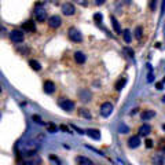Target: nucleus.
Here are the masks:
<instances>
[{"label":"nucleus","instance_id":"4468645a","mask_svg":"<svg viewBox=\"0 0 165 165\" xmlns=\"http://www.w3.org/2000/svg\"><path fill=\"white\" fill-rule=\"evenodd\" d=\"M150 132H151V127L147 125V124H143V125L139 128V135L140 136H147Z\"/></svg>","mask_w":165,"mask_h":165},{"label":"nucleus","instance_id":"7ed1b4c3","mask_svg":"<svg viewBox=\"0 0 165 165\" xmlns=\"http://www.w3.org/2000/svg\"><path fill=\"white\" fill-rule=\"evenodd\" d=\"M10 38L14 43H22L24 41V33H22V30L14 29L10 32Z\"/></svg>","mask_w":165,"mask_h":165},{"label":"nucleus","instance_id":"f03ea898","mask_svg":"<svg viewBox=\"0 0 165 165\" xmlns=\"http://www.w3.org/2000/svg\"><path fill=\"white\" fill-rule=\"evenodd\" d=\"M68 36H69V38H70L72 41H74V43H80V41L82 40V35L80 33V30L76 29V28H70Z\"/></svg>","mask_w":165,"mask_h":165},{"label":"nucleus","instance_id":"393cba45","mask_svg":"<svg viewBox=\"0 0 165 165\" xmlns=\"http://www.w3.org/2000/svg\"><path fill=\"white\" fill-rule=\"evenodd\" d=\"M146 147H148V148L153 147V140H150V139L146 140Z\"/></svg>","mask_w":165,"mask_h":165},{"label":"nucleus","instance_id":"cd10ccee","mask_svg":"<svg viewBox=\"0 0 165 165\" xmlns=\"http://www.w3.org/2000/svg\"><path fill=\"white\" fill-rule=\"evenodd\" d=\"M21 165H35V164H33V161H24Z\"/></svg>","mask_w":165,"mask_h":165},{"label":"nucleus","instance_id":"a878e982","mask_svg":"<svg viewBox=\"0 0 165 165\" xmlns=\"http://www.w3.org/2000/svg\"><path fill=\"white\" fill-rule=\"evenodd\" d=\"M156 87H157V90H162V87H164V82H162V81L157 82V84H156Z\"/></svg>","mask_w":165,"mask_h":165},{"label":"nucleus","instance_id":"a211bd4d","mask_svg":"<svg viewBox=\"0 0 165 165\" xmlns=\"http://www.w3.org/2000/svg\"><path fill=\"white\" fill-rule=\"evenodd\" d=\"M29 65H30V68H32L33 70H40V69H41V65L37 62V61H35V59H32V61H30V62H29Z\"/></svg>","mask_w":165,"mask_h":165},{"label":"nucleus","instance_id":"0eeeda50","mask_svg":"<svg viewBox=\"0 0 165 165\" xmlns=\"http://www.w3.org/2000/svg\"><path fill=\"white\" fill-rule=\"evenodd\" d=\"M62 13L65 15H73L76 13V7L72 3H65V4H62Z\"/></svg>","mask_w":165,"mask_h":165},{"label":"nucleus","instance_id":"c756f323","mask_svg":"<svg viewBox=\"0 0 165 165\" xmlns=\"http://www.w3.org/2000/svg\"><path fill=\"white\" fill-rule=\"evenodd\" d=\"M148 81H151V80H153V73H151V72H150V73H148Z\"/></svg>","mask_w":165,"mask_h":165},{"label":"nucleus","instance_id":"f3484780","mask_svg":"<svg viewBox=\"0 0 165 165\" xmlns=\"http://www.w3.org/2000/svg\"><path fill=\"white\" fill-rule=\"evenodd\" d=\"M110 19H112V22H113V28H114L116 33L121 35V28H120V25H118V21L114 18V16H110Z\"/></svg>","mask_w":165,"mask_h":165},{"label":"nucleus","instance_id":"b1692460","mask_svg":"<svg viewBox=\"0 0 165 165\" xmlns=\"http://www.w3.org/2000/svg\"><path fill=\"white\" fill-rule=\"evenodd\" d=\"M32 118H33V120L36 121V123H38V124H43V121H41V118L38 117V116H33Z\"/></svg>","mask_w":165,"mask_h":165},{"label":"nucleus","instance_id":"39448f33","mask_svg":"<svg viewBox=\"0 0 165 165\" xmlns=\"http://www.w3.org/2000/svg\"><path fill=\"white\" fill-rule=\"evenodd\" d=\"M61 24H62V19H61L59 15H51V16L48 18V25H50L51 28H54V29L59 28Z\"/></svg>","mask_w":165,"mask_h":165},{"label":"nucleus","instance_id":"6e6552de","mask_svg":"<svg viewBox=\"0 0 165 165\" xmlns=\"http://www.w3.org/2000/svg\"><path fill=\"white\" fill-rule=\"evenodd\" d=\"M43 90H44V92H46V94H52V92H55V90H57V87H55V82H54V81H50V80L44 81Z\"/></svg>","mask_w":165,"mask_h":165},{"label":"nucleus","instance_id":"c85d7f7f","mask_svg":"<svg viewBox=\"0 0 165 165\" xmlns=\"http://www.w3.org/2000/svg\"><path fill=\"white\" fill-rule=\"evenodd\" d=\"M61 129H62V131H66V132L69 131V129H68V127H65V125H61Z\"/></svg>","mask_w":165,"mask_h":165},{"label":"nucleus","instance_id":"9d476101","mask_svg":"<svg viewBox=\"0 0 165 165\" xmlns=\"http://www.w3.org/2000/svg\"><path fill=\"white\" fill-rule=\"evenodd\" d=\"M139 145H140V138L139 136H131L128 139V146L131 148H136V147H139Z\"/></svg>","mask_w":165,"mask_h":165},{"label":"nucleus","instance_id":"412c9836","mask_svg":"<svg viewBox=\"0 0 165 165\" xmlns=\"http://www.w3.org/2000/svg\"><path fill=\"white\" fill-rule=\"evenodd\" d=\"M79 113H80V116H82L84 118H88V120L91 118V113L88 112L87 109H80V110H79Z\"/></svg>","mask_w":165,"mask_h":165},{"label":"nucleus","instance_id":"bb28decb","mask_svg":"<svg viewBox=\"0 0 165 165\" xmlns=\"http://www.w3.org/2000/svg\"><path fill=\"white\" fill-rule=\"evenodd\" d=\"M120 131H123V134H127V132H128V128H127L125 125H121L120 127Z\"/></svg>","mask_w":165,"mask_h":165},{"label":"nucleus","instance_id":"5701e85b","mask_svg":"<svg viewBox=\"0 0 165 165\" xmlns=\"http://www.w3.org/2000/svg\"><path fill=\"white\" fill-rule=\"evenodd\" d=\"M48 131L50 132H57V127H55L54 124H50V125H48Z\"/></svg>","mask_w":165,"mask_h":165},{"label":"nucleus","instance_id":"20e7f679","mask_svg":"<svg viewBox=\"0 0 165 165\" xmlns=\"http://www.w3.org/2000/svg\"><path fill=\"white\" fill-rule=\"evenodd\" d=\"M112 112H113V105L110 103V102H105V103H102L101 114L103 116V117H109V116L112 114Z\"/></svg>","mask_w":165,"mask_h":165},{"label":"nucleus","instance_id":"f257e3e1","mask_svg":"<svg viewBox=\"0 0 165 165\" xmlns=\"http://www.w3.org/2000/svg\"><path fill=\"white\" fill-rule=\"evenodd\" d=\"M35 18L37 19L38 22H44L47 19V11L44 7H41L40 3L36 4V8H35Z\"/></svg>","mask_w":165,"mask_h":165},{"label":"nucleus","instance_id":"6ab92c4d","mask_svg":"<svg viewBox=\"0 0 165 165\" xmlns=\"http://www.w3.org/2000/svg\"><path fill=\"white\" fill-rule=\"evenodd\" d=\"M142 36H143V29H142V26H138L136 29H135V37H136L138 40H140V38H142Z\"/></svg>","mask_w":165,"mask_h":165},{"label":"nucleus","instance_id":"423d86ee","mask_svg":"<svg viewBox=\"0 0 165 165\" xmlns=\"http://www.w3.org/2000/svg\"><path fill=\"white\" fill-rule=\"evenodd\" d=\"M59 106L62 107L63 110H66V112H72V110L74 109V103L72 101H69V99H61Z\"/></svg>","mask_w":165,"mask_h":165},{"label":"nucleus","instance_id":"7c9ffc66","mask_svg":"<svg viewBox=\"0 0 165 165\" xmlns=\"http://www.w3.org/2000/svg\"><path fill=\"white\" fill-rule=\"evenodd\" d=\"M0 92H2V87H0Z\"/></svg>","mask_w":165,"mask_h":165},{"label":"nucleus","instance_id":"1a4fd4ad","mask_svg":"<svg viewBox=\"0 0 165 165\" xmlns=\"http://www.w3.org/2000/svg\"><path fill=\"white\" fill-rule=\"evenodd\" d=\"M22 30H25V32H30L33 33L36 30V25L33 21H26L24 22V25H22Z\"/></svg>","mask_w":165,"mask_h":165},{"label":"nucleus","instance_id":"9b49d317","mask_svg":"<svg viewBox=\"0 0 165 165\" xmlns=\"http://www.w3.org/2000/svg\"><path fill=\"white\" fill-rule=\"evenodd\" d=\"M76 162L79 165H94L92 161H91L90 158H87V157H82V156L76 157Z\"/></svg>","mask_w":165,"mask_h":165},{"label":"nucleus","instance_id":"4be33fe9","mask_svg":"<svg viewBox=\"0 0 165 165\" xmlns=\"http://www.w3.org/2000/svg\"><path fill=\"white\" fill-rule=\"evenodd\" d=\"M94 19H95L96 22H101L102 21V14L101 13H96L95 15H94Z\"/></svg>","mask_w":165,"mask_h":165},{"label":"nucleus","instance_id":"dca6fc26","mask_svg":"<svg viewBox=\"0 0 165 165\" xmlns=\"http://www.w3.org/2000/svg\"><path fill=\"white\" fill-rule=\"evenodd\" d=\"M123 37H124V41H125V43H131V40H132L131 30H129V29L124 30V32H123Z\"/></svg>","mask_w":165,"mask_h":165},{"label":"nucleus","instance_id":"ddd939ff","mask_svg":"<svg viewBox=\"0 0 165 165\" xmlns=\"http://www.w3.org/2000/svg\"><path fill=\"white\" fill-rule=\"evenodd\" d=\"M154 116H156V112H154V110H143L140 117H142L143 121H147V120H150V118H153Z\"/></svg>","mask_w":165,"mask_h":165},{"label":"nucleus","instance_id":"2eb2a0df","mask_svg":"<svg viewBox=\"0 0 165 165\" xmlns=\"http://www.w3.org/2000/svg\"><path fill=\"white\" fill-rule=\"evenodd\" d=\"M85 55L82 54L81 51H77V52H74V61H76L77 63H80V65H82V63L85 62Z\"/></svg>","mask_w":165,"mask_h":165},{"label":"nucleus","instance_id":"f8f14e48","mask_svg":"<svg viewBox=\"0 0 165 165\" xmlns=\"http://www.w3.org/2000/svg\"><path fill=\"white\" fill-rule=\"evenodd\" d=\"M85 134H87L88 136H91L92 139H95V140L101 139V132H99L98 129H87V131H85Z\"/></svg>","mask_w":165,"mask_h":165},{"label":"nucleus","instance_id":"aec40b11","mask_svg":"<svg viewBox=\"0 0 165 165\" xmlns=\"http://www.w3.org/2000/svg\"><path fill=\"white\" fill-rule=\"evenodd\" d=\"M125 82H127V80H125V79H120L117 82H116V90L120 91L121 88H123L124 85H125Z\"/></svg>","mask_w":165,"mask_h":165}]
</instances>
